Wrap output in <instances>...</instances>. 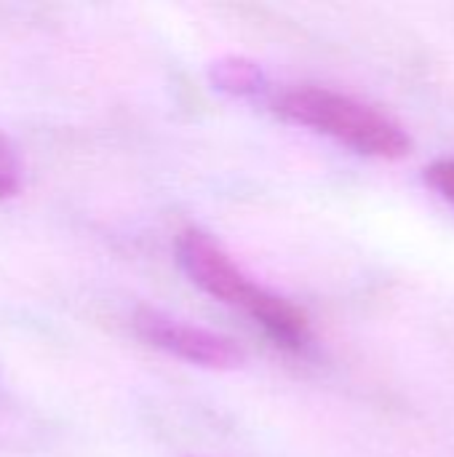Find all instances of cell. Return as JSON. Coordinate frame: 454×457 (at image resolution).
Instances as JSON below:
<instances>
[{
    "label": "cell",
    "mask_w": 454,
    "mask_h": 457,
    "mask_svg": "<svg viewBox=\"0 0 454 457\" xmlns=\"http://www.w3.org/2000/svg\"><path fill=\"white\" fill-rule=\"evenodd\" d=\"M182 273L211 300L246 313L281 348L300 351L310 343V319L292 300L249 278L238 262L209 233L190 228L177 238Z\"/></svg>",
    "instance_id": "cell-1"
},
{
    "label": "cell",
    "mask_w": 454,
    "mask_h": 457,
    "mask_svg": "<svg viewBox=\"0 0 454 457\" xmlns=\"http://www.w3.org/2000/svg\"><path fill=\"white\" fill-rule=\"evenodd\" d=\"M276 112L372 158L399 161L412 153V137L399 120L356 96L324 86H297L278 94Z\"/></svg>",
    "instance_id": "cell-2"
},
{
    "label": "cell",
    "mask_w": 454,
    "mask_h": 457,
    "mask_svg": "<svg viewBox=\"0 0 454 457\" xmlns=\"http://www.w3.org/2000/svg\"><path fill=\"white\" fill-rule=\"evenodd\" d=\"M131 324L144 343L203 370H238L246 359L238 343H233L230 337L153 308L136 311Z\"/></svg>",
    "instance_id": "cell-3"
},
{
    "label": "cell",
    "mask_w": 454,
    "mask_h": 457,
    "mask_svg": "<svg viewBox=\"0 0 454 457\" xmlns=\"http://www.w3.org/2000/svg\"><path fill=\"white\" fill-rule=\"evenodd\" d=\"M211 83L219 91H227L233 96H252L260 94L265 86V75L260 64L244 59V56H225L211 64Z\"/></svg>",
    "instance_id": "cell-4"
},
{
    "label": "cell",
    "mask_w": 454,
    "mask_h": 457,
    "mask_svg": "<svg viewBox=\"0 0 454 457\" xmlns=\"http://www.w3.org/2000/svg\"><path fill=\"white\" fill-rule=\"evenodd\" d=\"M21 187V163L16 147L0 134V201L16 195Z\"/></svg>",
    "instance_id": "cell-5"
},
{
    "label": "cell",
    "mask_w": 454,
    "mask_h": 457,
    "mask_svg": "<svg viewBox=\"0 0 454 457\" xmlns=\"http://www.w3.org/2000/svg\"><path fill=\"white\" fill-rule=\"evenodd\" d=\"M425 182L439 193L444 195L447 201L454 204V158H444V161H436L425 169Z\"/></svg>",
    "instance_id": "cell-6"
}]
</instances>
